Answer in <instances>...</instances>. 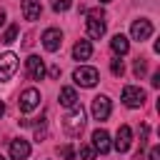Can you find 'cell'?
Wrapping results in <instances>:
<instances>
[{"label":"cell","mask_w":160,"mask_h":160,"mask_svg":"<svg viewBox=\"0 0 160 160\" xmlns=\"http://www.w3.org/2000/svg\"><path fill=\"white\" fill-rule=\"evenodd\" d=\"M150 82H152V88H160V72H155V75H152V80H150Z\"/></svg>","instance_id":"26"},{"label":"cell","mask_w":160,"mask_h":160,"mask_svg":"<svg viewBox=\"0 0 160 160\" xmlns=\"http://www.w3.org/2000/svg\"><path fill=\"white\" fill-rule=\"evenodd\" d=\"M10 158L12 160H28L30 158V142L22 138H15L10 142Z\"/></svg>","instance_id":"12"},{"label":"cell","mask_w":160,"mask_h":160,"mask_svg":"<svg viewBox=\"0 0 160 160\" xmlns=\"http://www.w3.org/2000/svg\"><path fill=\"white\" fill-rule=\"evenodd\" d=\"M82 128H85V112H82L80 105H75V108H70V112L62 118V130H65L70 138H78V135L82 132Z\"/></svg>","instance_id":"1"},{"label":"cell","mask_w":160,"mask_h":160,"mask_svg":"<svg viewBox=\"0 0 160 160\" xmlns=\"http://www.w3.org/2000/svg\"><path fill=\"white\" fill-rule=\"evenodd\" d=\"M90 55H92V45H90V40H78L75 48H72V58H75V60H88Z\"/></svg>","instance_id":"16"},{"label":"cell","mask_w":160,"mask_h":160,"mask_svg":"<svg viewBox=\"0 0 160 160\" xmlns=\"http://www.w3.org/2000/svg\"><path fill=\"white\" fill-rule=\"evenodd\" d=\"M92 148H95V152H100V155L110 152V135H108V130L98 128V130L92 132Z\"/></svg>","instance_id":"13"},{"label":"cell","mask_w":160,"mask_h":160,"mask_svg":"<svg viewBox=\"0 0 160 160\" xmlns=\"http://www.w3.org/2000/svg\"><path fill=\"white\" fill-rule=\"evenodd\" d=\"M18 32H20V28H18V25H10V28H8L5 32H2V38H0V40H2L5 45H10V42H15Z\"/></svg>","instance_id":"18"},{"label":"cell","mask_w":160,"mask_h":160,"mask_svg":"<svg viewBox=\"0 0 160 160\" xmlns=\"http://www.w3.org/2000/svg\"><path fill=\"white\" fill-rule=\"evenodd\" d=\"M2 112H5V102L0 100V118H2Z\"/></svg>","instance_id":"29"},{"label":"cell","mask_w":160,"mask_h":160,"mask_svg":"<svg viewBox=\"0 0 160 160\" xmlns=\"http://www.w3.org/2000/svg\"><path fill=\"white\" fill-rule=\"evenodd\" d=\"M132 70H135V75H138V78H142V75H145V70H148L145 60H140V58H138V60H135V68H132Z\"/></svg>","instance_id":"23"},{"label":"cell","mask_w":160,"mask_h":160,"mask_svg":"<svg viewBox=\"0 0 160 160\" xmlns=\"http://www.w3.org/2000/svg\"><path fill=\"white\" fill-rule=\"evenodd\" d=\"M60 155H62V160H75V150H72V145H62V148H60Z\"/></svg>","instance_id":"22"},{"label":"cell","mask_w":160,"mask_h":160,"mask_svg":"<svg viewBox=\"0 0 160 160\" xmlns=\"http://www.w3.org/2000/svg\"><path fill=\"white\" fill-rule=\"evenodd\" d=\"M18 55L15 52H2L0 55V82H5V80H10L15 72H18Z\"/></svg>","instance_id":"4"},{"label":"cell","mask_w":160,"mask_h":160,"mask_svg":"<svg viewBox=\"0 0 160 160\" xmlns=\"http://www.w3.org/2000/svg\"><path fill=\"white\" fill-rule=\"evenodd\" d=\"M40 40H42V48H45L48 52H55V50H60V45H62V32H60L58 28H48Z\"/></svg>","instance_id":"7"},{"label":"cell","mask_w":160,"mask_h":160,"mask_svg":"<svg viewBox=\"0 0 160 160\" xmlns=\"http://www.w3.org/2000/svg\"><path fill=\"white\" fill-rule=\"evenodd\" d=\"M40 12H42L40 0H22V18L25 20H38Z\"/></svg>","instance_id":"14"},{"label":"cell","mask_w":160,"mask_h":160,"mask_svg":"<svg viewBox=\"0 0 160 160\" xmlns=\"http://www.w3.org/2000/svg\"><path fill=\"white\" fill-rule=\"evenodd\" d=\"M110 72H112L115 78H120V75L125 72V65H122V60H120V58H115V60L110 62Z\"/></svg>","instance_id":"19"},{"label":"cell","mask_w":160,"mask_h":160,"mask_svg":"<svg viewBox=\"0 0 160 160\" xmlns=\"http://www.w3.org/2000/svg\"><path fill=\"white\" fill-rule=\"evenodd\" d=\"M85 28H88V35L92 38V40H100L102 35H105V30H108V25H105V12L98 8V10H90L88 12V20H85Z\"/></svg>","instance_id":"2"},{"label":"cell","mask_w":160,"mask_h":160,"mask_svg":"<svg viewBox=\"0 0 160 160\" xmlns=\"http://www.w3.org/2000/svg\"><path fill=\"white\" fill-rule=\"evenodd\" d=\"M38 105H40V90L28 88V90H22V92H20V100H18L20 112H32Z\"/></svg>","instance_id":"5"},{"label":"cell","mask_w":160,"mask_h":160,"mask_svg":"<svg viewBox=\"0 0 160 160\" xmlns=\"http://www.w3.org/2000/svg\"><path fill=\"white\" fill-rule=\"evenodd\" d=\"M110 48H112V52H115V55L120 58V55H125V52L130 50V40H128V38H125L122 32H118V35H115V38L110 40Z\"/></svg>","instance_id":"15"},{"label":"cell","mask_w":160,"mask_h":160,"mask_svg":"<svg viewBox=\"0 0 160 160\" xmlns=\"http://www.w3.org/2000/svg\"><path fill=\"white\" fill-rule=\"evenodd\" d=\"M130 145H132V130H130V125H120L118 135H115V150L118 152H128Z\"/></svg>","instance_id":"10"},{"label":"cell","mask_w":160,"mask_h":160,"mask_svg":"<svg viewBox=\"0 0 160 160\" xmlns=\"http://www.w3.org/2000/svg\"><path fill=\"white\" fill-rule=\"evenodd\" d=\"M148 160H160V148H158V145H152V148H150V152H148Z\"/></svg>","instance_id":"25"},{"label":"cell","mask_w":160,"mask_h":160,"mask_svg":"<svg viewBox=\"0 0 160 160\" xmlns=\"http://www.w3.org/2000/svg\"><path fill=\"white\" fill-rule=\"evenodd\" d=\"M122 102H125L128 108H140V105L145 102V90L138 88V85H128V88H122Z\"/></svg>","instance_id":"6"},{"label":"cell","mask_w":160,"mask_h":160,"mask_svg":"<svg viewBox=\"0 0 160 160\" xmlns=\"http://www.w3.org/2000/svg\"><path fill=\"white\" fill-rule=\"evenodd\" d=\"M92 118L100 120V122L110 118V98H108V95H98V98H92Z\"/></svg>","instance_id":"9"},{"label":"cell","mask_w":160,"mask_h":160,"mask_svg":"<svg viewBox=\"0 0 160 160\" xmlns=\"http://www.w3.org/2000/svg\"><path fill=\"white\" fill-rule=\"evenodd\" d=\"M2 22H5V10H0V28H2Z\"/></svg>","instance_id":"28"},{"label":"cell","mask_w":160,"mask_h":160,"mask_svg":"<svg viewBox=\"0 0 160 160\" xmlns=\"http://www.w3.org/2000/svg\"><path fill=\"white\" fill-rule=\"evenodd\" d=\"M0 160H5V158H2V155H0Z\"/></svg>","instance_id":"31"},{"label":"cell","mask_w":160,"mask_h":160,"mask_svg":"<svg viewBox=\"0 0 160 160\" xmlns=\"http://www.w3.org/2000/svg\"><path fill=\"white\" fill-rule=\"evenodd\" d=\"M60 105L75 108V105H78V92H75L72 88H60Z\"/></svg>","instance_id":"17"},{"label":"cell","mask_w":160,"mask_h":160,"mask_svg":"<svg viewBox=\"0 0 160 160\" xmlns=\"http://www.w3.org/2000/svg\"><path fill=\"white\" fill-rule=\"evenodd\" d=\"M42 138H45V122H40V125H38V128H35V140H38V142H40V140H42Z\"/></svg>","instance_id":"24"},{"label":"cell","mask_w":160,"mask_h":160,"mask_svg":"<svg viewBox=\"0 0 160 160\" xmlns=\"http://www.w3.org/2000/svg\"><path fill=\"white\" fill-rule=\"evenodd\" d=\"M130 35H132V40H138V42L148 40V38L152 35V22H150V20H145V18L135 20V22H132V28H130Z\"/></svg>","instance_id":"8"},{"label":"cell","mask_w":160,"mask_h":160,"mask_svg":"<svg viewBox=\"0 0 160 160\" xmlns=\"http://www.w3.org/2000/svg\"><path fill=\"white\" fill-rule=\"evenodd\" d=\"M72 80H75L80 88H95L98 80H100V72H98L95 68H90V65H80V68H75Z\"/></svg>","instance_id":"3"},{"label":"cell","mask_w":160,"mask_h":160,"mask_svg":"<svg viewBox=\"0 0 160 160\" xmlns=\"http://www.w3.org/2000/svg\"><path fill=\"white\" fill-rule=\"evenodd\" d=\"M70 5H72V0H52V10L55 12H65Z\"/></svg>","instance_id":"21"},{"label":"cell","mask_w":160,"mask_h":160,"mask_svg":"<svg viewBox=\"0 0 160 160\" xmlns=\"http://www.w3.org/2000/svg\"><path fill=\"white\" fill-rule=\"evenodd\" d=\"M100 2H102V5H105V2H110V0H100Z\"/></svg>","instance_id":"30"},{"label":"cell","mask_w":160,"mask_h":160,"mask_svg":"<svg viewBox=\"0 0 160 160\" xmlns=\"http://www.w3.org/2000/svg\"><path fill=\"white\" fill-rule=\"evenodd\" d=\"M25 70H28V75H30L32 80H42V78H45V62H42L38 55H30V58L25 60Z\"/></svg>","instance_id":"11"},{"label":"cell","mask_w":160,"mask_h":160,"mask_svg":"<svg viewBox=\"0 0 160 160\" xmlns=\"http://www.w3.org/2000/svg\"><path fill=\"white\" fill-rule=\"evenodd\" d=\"M50 75L52 78H60V68H50Z\"/></svg>","instance_id":"27"},{"label":"cell","mask_w":160,"mask_h":160,"mask_svg":"<svg viewBox=\"0 0 160 160\" xmlns=\"http://www.w3.org/2000/svg\"><path fill=\"white\" fill-rule=\"evenodd\" d=\"M80 158L82 160H95V148L92 145H80Z\"/></svg>","instance_id":"20"}]
</instances>
